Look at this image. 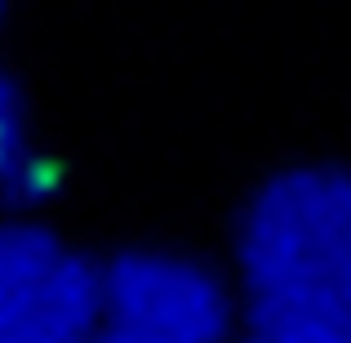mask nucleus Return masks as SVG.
<instances>
[{
  "label": "nucleus",
  "instance_id": "f257e3e1",
  "mask_svg": "<svg viewBox=\"0 0 351 343\" xmlns=\"http://www.w3.org/2000/svg\"><path fill=\"white\" fill-rule=\"evenodd\" d=\"M236 276L263 326L351 335V170L289 165L236 223Z\"/></svg>",
  "mask_w": 351,
  "mask_h": 343
},
{
  "label": "nucleus",
  "instance_id": "f03ea898",
  "mask_svg": "<svg viewBox=\"0 0 351 343\" xmlns=\"http://www.w3.org/2000/svg\"><path fill=\"white\" fill-rule=\"evenodd\" d=\"M89 343H236L232 294L173 250H125L103 267Z\"/></svg>",
  "mask_w": 351,
  "mask_h": 343
},
{
  "label": "nucleus",
  "instance_id": "7ed1b4c3",
  "mask_svg": "<svg viewBox=\"0 0 351 343\" xmlns=\"http://www.w3.org/2000/svg\"><path fill=\"white\" fill-rule=\"evenodd\" d=\"M103 267L40 223L0 228V343H89Z\"/></svg>",
  "mask_w": 351,
  "mask_h": 343
},
{
  "label": "nucleus",
  "instance_id": "20e7f679",
  "mask_svg": "<svg viewBox=\"0 0 351 343\" xmlns=\"http://www.w3.org/2000/svg\"><path fill=\"white\" fill-rule=\"evenodd\" d=\"M36 152L27 143V116L14 80L0 67V192H27L36 183Z\"/></svg>",
  "mask_w": 351,
  "mask_h": 343
},
{
  "label": "nucleus",
  "instance_id": "39448f33",
  "mask_svg": "<svg viewBox=\"0 0 351 343\" xmlns=\"http://www.w3.org/2000/svg\"><path fill=\"white\" fill-rule=\"evenodd\" d=\"M236 343H351V335H329V330H293V326H263L249 321L245 339Z\"/></svg>",
  "mask_w": 351,
  "mask_h": 343
}]
</instances>
